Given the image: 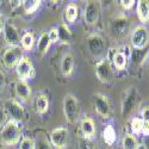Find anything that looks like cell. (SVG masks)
Here are the masks:
<instances>
[{
	"label": "cell",
	"mask_w": 149,
	"mask_h": 149,
	"mask_svg": "<svg viewBox=\"0 0 149 149\" xmlns=\"http://www.w3.org/2000/svg\"><path fill=\"white\" fill-rule=\"evenodd\" d=\"M119 3H120V6L124 10L129 11V10H131L134 7V5H135L136 1H134V0H122V1H119Z\"/></svg>",
	"instance_id": "cell-36"
},
{
	"label": "cell",
	"mask_w": 149,
	"mask_h": 149,
	"mask_svg": "<svg viewBox=\"0 0 149 149\" xmlns=\"http://www.w3.org/2000/svg\"><path fill=\"white\" fill-rule=\"evenodd\" d=\"M144 49H132V63L136 66H141L144 58H146V53L143 52Z\"/></svg>",
	"instance_id": "cell-30"
},
{
	"label": "cell",
	"mask_w": 149,
	"mask_h": 149,
	"mask_svg": "<svg viewBox=\"0 0 149 149\" xmlns=\"http://www.w3.org/2000/svg\"><path fill=\"white\" fill-rule=\"evenodd\" d=\"M48 35H49V37H50V41H52V43H55V42L60 41V37H58V31H57V28H54V29H52L50 31L48 32Z\"/></svg>",
	"instance_id": "cell-34"
},
{
	"label": "cell",
	"mask_w": 149,
	"mask_h": 149,
	"mask_svg": "<svg viewBox=\"0 0 149 149\" xmlns=\"http://www.w3.org/2000/svg\"><path fill=\"white\" fill-rule=\"evenodd\" d=\"M149 43V30L146 25H137L131 32V44L134 49H146Z\"/></svg>",
	"instance_id": "cell-6"
},
{
	"label": "cell",
	"mask_w": 149,
	"mask_h": 149,
	"mask_svg": "<svg viewBox=\"0 0 149 149\" xmlns=\"http://www.w3.org/2000/svg\"><path fill=\"white\" fill-rule=\"evenodd\" d=\"M35 146H36V149H53L50 141L42 132L40 134V136L37 135V141L35 142Z\"/></svg>",
	"instance_id": "cell-27"
},
{
	"label": "cell",
	"mask_w": 149,
	"mask_h": 149,
	"mask_svg": "<svg viewBox=\"0 0 149 149\" xmlns=\"http://www.w3.org/2000/svg\"><path fill=\"white\" fill-rule=\"evenodd\" d=\"M16 73L19 78V80L26 81L35 77V67L32 65V61L28 56H23V58L19 61V63L16 67Z\"/></svg>",
	"instance_id": "cell-8"
},
{
	"label": "cell",
	"mask_w": 149,
	"mask_h": 149,
	"mask_svg": "<svg viewBox=\"0 0 149 149\" xmlns=\"http://www.w3.org/2000/svg\"><path fill=\"white\" fill-rule=\"evenodd\" d=\"M144 147H146V149H149V137H147V139H146V142H144Z\"/></svg>",
	"instance_id": "cell-39"
},
{
	"label": "cell",
	"mask_w": 149,
	"mask_h": 149,
	"mask_svg": "<svg viewBox=\"0 0 149 149\" xmlns=\"http://www.w3.org/2000/svg\"><path fill=\"white\" fill-rule=\"evenodd\" d=\"M0 149H13V148H12V147H3V148H0Z\"/></svg>",
	"instance_id": "cell-40"
},
{
	"label": "cell",
	"mask_w": 149,
	"mask_h": 149,
	"mask_svg": "<svg viewBox=\"0 0 149 149\" xmlns=\"http://www.w3.org/2000/svg\"><path fill=\"white\" fill-rule=\"evenodd\" d=\"M74 66H75V58H74L73 54L67 53L63 55L61 61V73L62 75L69 78L72 77V74L74 72Z\"/></svg>",
	"instance_id": "cell-15"
},
{
	"label": "cell",
	"mask_w": 149,
	"mask_h": 149,
	"mask_svg": "<svg viewBox=\"0 0 149 149\" xmlns=\"http://www.w3.org/2000/svg\"><path fill=\"white\" fill-rule=\"evenodd\" d=\"M50 143L55 149H66L69 143V131L65 127H58L52 130L50 135Z\"/></svg>",
	"instance_id": "cell-4"
},
{
	"label": "cell",
	"mask_w": 149,
	"mask_h": 149,
	"mask_svg": "<svg viewBox=\"0 0 149 149\" xmlns=\"http://www.w3.org/2000/svg\"><path fill=\"white\" fill-rule=\"evenodd\" d=\"M80 129H81L82 137L92 140L94 137V135H95V123H94V120L92 118L86 117V118H84L81 120Z\"/></svg>",
	"instance_id": "cell-17"
},
{
	"label": "cell",
	"mask_w": 149,
	"mask_h": 149,
	"mask_svg": "<svg viewBox=\"0 0 149 149\" xmlns=\"http://www.w3.org/2000/svg\"><path fill=\"white\" fill-rule=\"evenodd\" d=\"M4 110L6 115L10 117L11 120H15L20 123L25 119V110L22 106V104L15 99H8L4 103Z\"/></svg>",
	"instance_id": "cell-5"
},
{
	"label": "cell",
	"mask_w": 149,
	"mask_h": 149,
	"mask_svg": "<svg viewBox=\"0 0 149 149\" xmlns=\"http://www.w3.org/2000/svg\"><path fill=\"white\" fill-rule=\"evenodd\" d=\"M35 107L36 112L38 115H45L49 110V98L45 94H38L35 100Z\"/></svg>",
	"instance_id": "cell-19"
},
{
	"label": "cell",
	"mask_w": 149,
	"mask_h": 149,
	"mask_svg": "<svg viewBox=\"0 0 149 149\" xmlns=\"http://www.w3.org/2000/svg\"><path fill=\"white\" fill-rule=\"evenodd\" d=\"M1 142L6 147H13L22 140V129L19 123L15 120H7L1 129Z\"/></svg>",
	"instance_id": "cell-1"
},
{
	"label": "cell",
	"mask_w": 149,
	"mask_h": 149,
	"mask_svg": "<svg viewBox=\"0 0 149 149\" xmlns=\"http://www.w3.org/2000/svg\"><path fill=\"white\" fill-rule=\"evenodd\" d=\"M23 58V50L19 47H8L3 54V63L6 68L13 69Z\"/></svg>",
	"instance_id": "cell-7"
},
{
	"label": "cell",
	"mask_w": 149,
	"mask_h": 149,
	"mask_svg": "<svg viewBox=\"0 0 149 149\" xmlns=\"http://www.w3.org/2000/svg\"><path fill=\"white\" fill-rule=\"evenodd\" d=\"M57 31H58L60 41L69 42L72 40V32H70L69 28L67 26V24H61V25L57 28Z\"/></svg>",
	"instance_id": "cell-28"
},
{
	"label": "cell",
	"mask_w": 149,
	"mask_h": 149,
	"mask_svg": "<svg viewBox=\"0 0 149 149\" xmlns=\"http://www.w3.org/2000/svg\"><path fill=\"white\" fill-rule=\"evenodd\" d=\"M105 48H106V44H105V41L104 38L98 35V33H93L91 36H88L87 38V49L92 56L94 57H100L104 53H105Z\"/></svg>",
	"instance_id": "cell-9"
},
{
	"label": "cell",
	"mask_w": 149,
	"mask_h": 149,
	"mask_svg": "<svg viewBox=\"0 0 149 149\" xmlns=\"http://www.w3.org/2000/svg\"><path fill=\"white\" fill-rule=\"evenodd\" d=\"M22 3H23V7L25 13L32 15L40 8L42 1H40V0H25V1H22Z\"/></svg>",
	"instance_id": "cell-26"
},
{
	"label": "cell",
	"mask_w": 149,
	"mask_h": 149,
	"mask_svg": "<svg viewBox=\"0 0 149 149\" xmlns=\"http://www.w3.org/2000/svg\"><path fill=\"white\" fill-rule=\"evenodd\" d=\"M63 113L69 124H75L79 117V102L75 95L70 93L65 95L63 99Z\"/></svg>",
	"instance_id": "cell-2"
},
{
	"label": "cell",
	"mask_w": 149,
	"mask_h": 149,
	"mask_svg": "<svg viewBox=\"0 0 149 149\" xmlns=\"http://www.w3.org/2000/svg\"><path fill=\"white\" fill-rule=\"evenodd\" d=\"M6 25V22H5V18L3 15H0V33H3L4 31V28Z\"/></svg>",
	"instance_id": "cell-38"
},
{
	"label": "cell",
	"mask_w": 149,
	"mask_h": 149,
	"mask_svg": "<svg viewBox=\"0 0 149 149\" xmlns=\"http://www.w3.org/2000/svg\"><path fill=\"white\" fill-rule=\"evenodd\" d=\"M139 149H146V147L144 146H140V148Z\"/></svg>",
	"instance_id": "cell-41"
},
{
	"label": "cell",
	"mask_w": 149,
	"mask_h": 149,
	"mask_svg": "<svg viewBox=\"0 0 149 149\" xmlns=\"http://www.w3.org/2000/svg\"><path fill=\"white\" fill-rule=\"evenodd\" d=\"M6 87V75L3 70H0V94H3Z\"/></svg>",
	"instance_id": "cell-35"
},
{
	"label": "cell",
	"mask_w": 149,
	"mask_h": 149,
	"mask_svg": "<svg viewBox=\"0 0 149 149\" xmlns=\"http://www.w3.org/2000/svg\"><path fill=\"white\" fill-rule=\"evenodd\" d=\"M15 91H16V95L23 102H29L31 99V87L26 81L18 80L15 86Z\"/></svg>",
	"instance_id": "cell-16"
},
{
	"label": "cell",
	"mask_w": 149,
	"mask_h": 149,
	"mask_svg": "<svg viewBox=\"0 0 149 149\" xmlns=\"http://www.w3.org/2000/svg\"><path fill=\"white\" fill-rule=\"evenodd\" d=\"M3 33H4V38L8 47H19V44H20L19 31L13 24L6 23Z\"/></svg>",
	"instance_id": "cell-14"
},
{
	"label": "cell",
	"mask_w": 149,
	"mask_h": 149,
	"mask_svg": "<svg viewBox=\"0 0 149 149\" xmlns=\"http://www.w3.org/2000/svg\"><path fill=\"white\" fill-rule=\"evenodd\" d=\"M112 63L117 70H124L128 66V56L124 52H116L112 56Z\"/></svg>",
	"instance_id": "cell-20"
},
{
	"label": "cell",
	"mask_w": 149,
	"mask_h": 149,
	"mask_svg": "<svg viewBox=\"0 0 149 149\" xmlns=\"http://www.w3.org/2000/svg\"><path fill=\"white\" fill-rule=\"evenodd\" d=\"M131 131L134 134H142V120H141V118H134L131 120Z\"/></svg>",
	"instance_id": "cell-33"
},
{
	"label": "cell",
	"mask_w": 149,
	"mask_h": 149,
	"mask_svg": "<svg viewBox=\"0 0 149 149\" xmlns=\"http://www.w3.org/2000/svg\"><path fill=\"white\" fill-rule=\"evenodd\" d=\"M142 134L149 136V106H146L142 111Z\"/></svg>",
	"instance_id": "cell-29"
},
{
	"label": "cell",
	"mask_w": 149,
	"mask_h": 149,
	"mask_svg": "<svg viewBox=\"0 0 149 149\" xmlns=\"http://www.w3.org/2000/svg\"><path fill=\"white\" fill-rule=\"evenodd\" d=\"M19 149H36L35 141L30 137H22L19 142Z\"/></svg>",
	"instance_id": "cell-31"
},
{
	"label": "cell",
	"mask_w": 149,
	"mask_h": 149,
	"mask_svg": "<svg viewBox=\"0 0 149 149\" xmlns=\"http://www.w3.org/2000/svg\"><path fill=\"white\" fill-rule=\"evenodd\" d=\"M78 144H79V149H94L92 140L85 139V137H82V136H80V137H79Z\"/></svg>",
	"instance_id": "cell-32"
},
{
	"label": "cell",
	"mask_w": 149,
	"mask_h": 149,
	"mask_svg": "<svg viewBox=\"0 0 149 149\" xmlns=\"http://www.w3.org/2000/svg\"><path fill=\"white\" fill-rule=\"evenodd\" d=\"M7 115L5 112V110L4 107H0V128H3L5 125V123L7 122Z\"/></svg>",
	"instance_id": "cell-37"
},
{
	"label": "cell",
	"mask_w": 149,
	"mask_h": 149,
	"mask_svg": "<svg viewBox=\"0 0 149 149\" xmlns=\"http://www.w3.org/2000/svg\"><path fill=\"white\" fill-rule=\"evenodd\" d=\"M137 103V90L136 87H130L127 93L123 97V102H122V115L123 117L129 116Z\"/></svg>",
	"instance_id": "cell-12"
},
{
	"label": "cell",
	"mask_w": 149,
	"mask_h": 149,
	"mask_svg": "<svg viewBox=\"0 0 149 149\" xmlns=\"http://www.w3.org/2000/svg\"><path fill=\"white\" fill-rule=\"evenodd\" d=\"M33 44H35V36H33V33L30 32V31L24 32L23 36L20 37V47H22L23 50L31 52L32 48H33Z\"/></svg>",
	"instance_id": "cell-23"
},
{
	"label": "cell",
	"mask_w": 149,
	"mask_h": 149,
	"mask_svg": "<svg viewBox=\"0 0 149 149\" xmlns=\"http://www.w3.org/2000/svg\"><path fill=\"white\" fill-rule=\"evenodd\" d=\"M148 63H149V56H148Z\"/></svg>",
	"instance_id": "cell-42"
},
{
	"label": "cell",
	"mask_w": 149,
	"mask_h": 149,
	"mask_svg": "<svg viewBox=\"0 0 149 149\" xmlns=\"http://www.w3.org/2000/svg\"><path fill=\"white\" fill-rule=\"evenodd\" d=\"M93 105L95 109V112L103 117V118H109L110 112H111V105L106 95L102 93H97L93 95Z\"/></svg>",
	"instance_id": "cell-13"
},
{
	"label": "cell",
	"mask_w": 149,
	"mask_h": 149,
	"mask_svg": "<svg viewBox=\"0 0 149 149\" xmlns=\"http://www.w3.org/2000/svg\"><path fill=\"white\" fill-rule=\"evenodd\" d=\"M95 75L98 80L104 84H109L113 79V70L107 60H100L95 65Z\"/></svg>",
	"instance_id": "cell-10"
},
{
	"label": "cell",
	"mask_w": 149,
	"mask_h": 149,
	"mask_svg": "<svg viewBox=\"0 0 149 149\" xmlns=\"http://www.w3.org/2000/svg\"><path fill=\"white\" fill-rule=\"evenodd\" d=\"M100 16V6L98 1H87L84 10V20L87 25H95Z\"/></svg>",
	"instance_id": "cell-11"
},
{
	"label": "cell",
	"mask_w": 149,
	"mask_h": 149,
	"mask_svg": "<svg viewBox=\"0 0 149 149\" xmlns=\"http://www.w3.org/2000/svg\"><path fill=\"white\" fill-rule=\"evenodd\" d=\"M140 143L132 134H127L123 139V149H139Z\"/></svg>",
	"instance_id": "cell-25"
},
{
	"label": "cell",
	"mask_w": 149,
	"mask_h": 149,
	"mask_svg": "<svg viewBox=\"0 0 149 149\" xmlns=\"http://www.w3.org/2000/svg\"><path fill=\"white\" fill-rule=\"evenodd\" d=\"M136 13L140 19V22L142 23V25L149 23V1L147 0H140V1H136Z\"/></svg>",
	"instance_id": "cell-18"
},
{
	"label": "cell",
	"mask_w": 149,
	"mask_h": 149,
	"mask_svg": "<svg viewBox=\"0 0 149 149\" xmlns=\"http://www.w3.org/2000/svg\"><path fill=\"white\" fill-rule=\"evenodd\" d=\"M52 45V41H50V37H49L48 32H43L38 42H37V52H38L41 55H45L49 50V48Z\"/></svg>",
	"instance_id": "cell-21"
},
{
	"label": "cell",
	"mask_w": 149,
	"mask_h": 149,
	"mask_svg": "<svg viewBox=\"0 0 149 149\" xmlns=\"http://www.w3.org/2000/svg\"><path fill=\"white\" fill-rule=\"evenodd\" d=\"M79 17V7L75 4H68L65 8V20L68 24H73Z\"/></svg>",
	"instance_id": "cell-22"
},
{
	"label": "cell",
	"mask_w": 149,
	"mask_h": 149,
	"mask_svg": "<svg viewBox=\"0 0 149 149\" xmlns=\"http://www.w3.org/2000/svg\"><path fill=\"white\" fill-rule=\"evenodd\" d=\"M110 31L116 38H125L130 33V22L127 16L116 17L110 25Z\"/></svg>",
	"instance_id": "cell-3"
},
{
	"label": "cell",
	"mask_w": 149,
	"mask_h": 149,
	"mask_svg": "<svg viewBox=\"0 0 149 149\" xmlns=\"http://www.w3.org/2000/svg\"><path fill=\"white\" fill-rule=\"evenodd\" d=\"M103 139H104V142L107 144V146H112L116 140H117V132L115 130V128L111 125V124H109V125H106L103 130Z\"/></svg>",
	"instance_id": "cell-24"
}]
</instances>
